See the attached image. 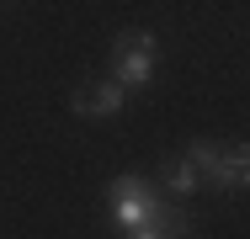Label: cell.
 <instances>
[{
	"instance_id": "obj_2",
	"label": "cell",
	"mask_w": 250,
	"mask_h": 239,
	"mask_svg": "<svg viewBox=\"0 0 250 239\" xmlns=\"http://www.w3.org/2000/svg\"><path fill=\"white\" fill-rule=\"evenodd\" d=\"M112 53H117L112 80H117L123 91H144V85L154 80V32L128 27V32H117V38H112Z\"/></svg>"
},
{
	"instance_id": "obj_4",
	"label": "cell",
	"mask_w": 250,
	"mask_h": 239,
	"mask_svg": "<svg viewBox=\"0 0 250 239\" xmlns=\"http://www.w3.org/2000/svg\"><path fill=\"white\" fill-rule=\"evenodd\" d=\"M208 186L213 191H245L250 186V143H234L218 154V165L208 170Z\"/></svg>"
},
{
	"instance_id": "obj_6",
	"label": "cell",
	"mask_w": 250,
	"mask_h": 239,
	"mask_svg": "<svg viewBox=\"0 0 250 239\" xmlns=\"http://www.w3.org/2000/svg\"><path fill=\"white\" fill-rule=\"evenodd\" d=\"M218 154H224V149H218V143H208V139L187 143V159H192V165H197V170H202V181H208V170L218 165Z\"/></svg>"
},
{
	"instance_id": "obj_3",
	"label": "cell",
	"mask_w": 250,
	"mask_h": 239,
	"mask_svg": "<svg viewBox=\"0 0 250 239\" xmlns=\"http://www.w3.org/2000/svg\"><path fill=\"white\" fill-rule=\"evenodd\" d=\"M123 106H128V91L117 80H101V85H85V91L69 96V112L75 117H117Z\"/></svg>"
},
{
	"instance_id": "obj_5",
	"label": "cell",
	"mask_w": 250,
	"mask_h": 239,
	"mask_svg": "<svg viewBox=\"0 0 250 239\" xmlns=\"http://www.w3.org/2000/svg\"><path fill=\"white\" fill-rule=\"evenodd\" d=\"M202 186V170L187 159V154H176V159H165V191L170 197H192Z\"/></svg>"
},
{
	"instance_id": "obj_1",
	"label": "cell",
	"mask_w": 250,
	"mask_h": 239,
	"mask_svg": "<svg viewBox=\"0 0 250 239\" xmlns=\"http://www.w3.org/2000/svg\"><path fill=\"white\" fill-rule=\"evenodd\" d=\"M106 202H112V223H117L123 234L149 229L154 218L165 213V197H160L144 176H117V181L106 186Z\"/></svg>"
},
{
	"instance_id": "obj_7",
	"label": "cell",
	"mask_w": 250,
	"mask_h": 239,
	"mask_svg": "<svg viewBox=\"0 0 250 239\" xmlns=\"http://www.w3.org/2000/svg\"><path fill=\"white\" fill-rule=\"evenodd\" d=\"M154 223H160L165 234H176V239H187V234H192V218H187V207H165Z\"/></svg>"
},
{
	"instance_id": "obj_8",
	"label": "cell",
	"mask_w": 250,
	"mask_h": 239,
	"mask_svg": "<svg viewBox=\"0 0 250 239\" xmlns=\"http://www.w3.org/2000/svg\"><path fill=\"white\" fill-rule=\"evenodd\" d=\"M123 239H176V234H165L160 223H149V229H139V234H123Z\"/></svg>"
}]
</instances>
